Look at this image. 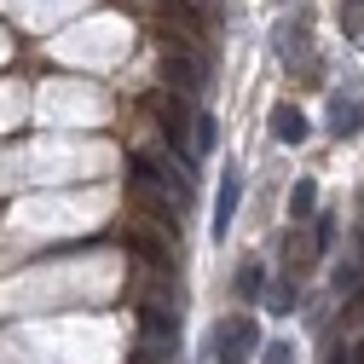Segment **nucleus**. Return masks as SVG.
Wrapping results in <instances>:
<instances>
[{
    "instance_id": "2",
    "label": "nucleus",
    "mask_w": 364,
    "mask_h": 364,
    "mask_svg": "<svg viewBox=\"0 0 364 364\" xmlns=\"http://www.w3.org/2000/svg\"><path fill=\"white\" fill-rule=\"evenodd\" d=\"M260 353V324L255 318H220L214 341H208V364H249Z\"/></svg>"
},
{
    "instance_id": "15",
    "label": "nucleus",
    "mask_w": 364,
    "mask_h": 364,
    "mask_svg": "<svg viewBox=\"0 0 364 364\" xmlns=\"http://www.w3.org/2000/svg\"><path fill=\"white\" fill-rule=\"evenodd\" d=\"M324 364H353V353H347V347H330V358H324Z\"/></svg>"
},
{
    "instance_id": "9",
    "label": "nucleus",
    "mask_w": 364,
    "mask_h": 364,
    "mask_svg": "<svg viewBox=\"0 0 364 364\" xmlns=\"http://www.w3.org/2000/svg\"><path fill=\"white\" fill-rule=\"evenodd\" d=\"M318 214V179H295V191H289V220H306Z\"/></svg>"
},
{
    "instance_id": "16",
    "label": "nucleus",
    "mask_w": 364,
    "mask_h": 364,
    "mask_svg": "<svg viewBox=\"0 0 364 364\" xmlns=\"http://www.w3.org/2000/svg\"><path fill=\"white\" fill-rule=\"evenodd\" d=\"M353 364H364V341H358V347H353Z\"/></svg>"
},
{
    "instance_id": "5",
    "label": "nucleus",
    "mask_w": 364,
    "mask_h": 364,
    "mask_svg": "<svg viewBox=\"0 0 364 364\" xmlns=\"http://www.w3.org/2000/svg\"><path fill=\"white\" fill-rule=\"evenodd\" d=\"M162 75L179 87V93H203V87H208V70H203V64H191V53H173V58H162Z\"/></svg>"
},
{
    "instance_id": "13",
    "label": "nucleus",
    "mask_w": 364,
    "mask_h": 364,
    "mask_svg": "<svg viewBox=\"0 0 364 364\" xmlns=\"http://www.w3.org/2000/svg\"><path fill=\"white\" fill-rule=\"evenodd\" d=\"M330 243H336V214H318L312 220V255H324Z\"/></svg>"
},
{
    "instance_id": "6",
    "label": "nucleus",
    "mask_w": 364,
    "mask_h": 364,
    "mask_svg": "<svg viewBox=\"0 0 364 364\" xmlns=\"http://www.w3.org/2000/svg\"><path fill=\"white\" fill-rule=\"evenodd\" d=\"M358 127H364V105H358L353 93H341V99L330 105V133H336V139H353Z\"/></svg>"
},
{
    "instance_id": "4",
    "label": "nucleus",
    "mask_w": 364,
    "mask_h": 364,
    "mask_svg": "<svg viewBox=\"0 0 364 364\" xmlns=\"http://www.w3.org/2000/svg\"><path fill=\"white\" fill-rule=\"evenodd\" d=\"M237 197H243V168H225V173H220V191H214V243H220L225 232H232Z\"/></svg>"
},
{
    "instance_id": "14",
    "label": "nucleus",
    "mask_w": 364,
    "mask_h": 364,
    "mask_svg": "<svg viewBox=\"0 0 364 364\" xmlns=\"http://www.w3.org/2000/svg\"><path fill=\"white\" fill-rule=\"evenodd\" d=\"M260 364H295V347H289V341H272V347L260 353Z\"/></svg>"
},
{
    "instance_id": "10",
    "label": "nucleus",
    "mask_w": 364,
    "mask_h": 364,
    "mask_svg": "<svg viewBox=\"0 0 364 364\" xmlns=\"http://www.w3.org/2000/svg\"><path fill=\"white\" fill-rule=\"evenodd\" d=\"M260 289H266V266H260V260H243V266H237V295L255 301Z\"/></svg>"
},
{
    "instance_id": "12",
    "label": "nucleus",
    "mask_w": 364,
    "mask_h": 364,
    "mask_svg": "<svg viewBox=\"0 0 364 364\" xmlns=\"http://www.w3.org/2000/svg\"><path fill=\"white\" fill-rule=\"evenodd\" d=\"M272 312H295V301H301V289H295V278H278V284H272Z\"/></svg>"
},
{
    "instance_id": "11",
    "label": "nucleus",
    "mask_w": 364,
    "mask_h": 364,
    "mask_svg": "<svg viewBox=\"0 0 364 364\" xmlns=\"http://www.w3.org/2000/svg\"><path fill=\"white\" fill-rule=\"evenodd\" d=\"M341 35L364 47V0H341Z\"/></svg>"
},
{
    "instance_id": "8",
    "label": "nucleus",
    "mask_w": 364,
    "mask_h": 364,
    "mask_svg": "<svg viewBox=\"0 0 364 364\" xmlns=\"http://www.w3.org/2000/svg\"><path fill=\"white\" fill-rule=\"evenodd\" d=\"M214 145H220V122H214L208 110H197V122H191V151H197V162H203Z\"/></svg>"
},
{
    "instance_id": "1",
    "label": "nucleus",
    "mask_w": 364,
    "mask_h": 364,
    "mask_svg": "<svg viewBox=\"0 0 364 364\" xmlns=\"http://www.w3.org/2000/svg\"><path fill=\"white\" fill-rule=\"evenodd\" d=\"M156 122H162V139H168L173 162L191 168V162H197V151H191V122H197L191 93H162V99H156Z\"/></svg>"
},
{
    "instance_id": "3",
    "label": "nucleus",
    "mask_w": 364,
    "mask_h": 364,
    "mask_svg": "<svg viewBox=\"0 0 364 364\" xmlns=\"http://www.w3.org/2000/svg\"><path fill=\"white\" fill-rule=\"evenodd\" d=\"M139 330H145V341H156V353H173V341H179V312H173V301H145V306H139Z\"/></svg>"
},
{
    "instance_id": "7",
    "label": "nucleus",
    "mask_w": 364,
    "mask_h": 364,
    "mask_svg": "<svg viewBox=\"0 0 364 364\" xmlns=\"http://www.w3.org/2000/svg\"><path fill=\"white\" fill-rule=\"evenodd\" d=\"M272 139L301 145V139H306V116H301L295 105H278V110H272Z\"/></svg>"
}]
</instances>
